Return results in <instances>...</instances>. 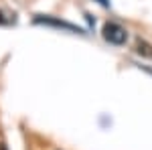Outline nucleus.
Here are the masks:
<instances>
[{"label":"nucleus","instance_id":"1","mask_svg":"<svg viewBox=\"0 0 152 150\" xmlns=\"http://www.w3.org/2000/svg\"><path fill=\"white\" fill-rule=\"evenodd\" d=\"M102 33H104V39L107 43H112V45H124V43L128 41L126 29H124L122 24H118V23H105Z\"/></svg>","mask_w":152,"mask_h":150},{"label":"nucleus","instance_id":"2","mask_svg":"<svg viewBox=\"0 0 152 150\" xmlns=\"http://www.w3.org/2000/svg\"><path fill=\"white\" fill-rule=\"evenodd\" d=\"M37 24H47V26H55V29H63V31H69V33H81L79 26L71 23H65V20H59V18H53V16H37L35 18Z\"/></svg>","mask_w":152,"mask_h":150},{"label":"nucleus","instance_id":"4","mask_svg":"<svg viewBox=\"0 0 152 150\" xmlns=\"http://www.w3.org/2000/svg\"><path fill=\"white\" fill-rule=\"evenodd\" d=\"M97 2H99L102 6H110V2H107V0H97Z\"/></svg>","mask_w":152,"mask_h":150},{"label":"nucleus","instance_id":"3","mask_svg":"<svg viewBox=\"0 0 152 150\" xmlns=\"http://www.w3.org/2000/svg\"><path fill=\"white\" fill-rule=\"evenodd\" d=\"M136 53L142 55V57H146V59H152V45L140 39V41L136 43Z\"/></svg>","mask_w":152,"mask_h":150},{"label":"nucleus","instance_id":"5","mask_svg":"<svg viewBox=\"0 0 152 150\" xmlns=\"http://www.w3.org/2000/svg\"><path fill=\"white\" fill-rule=\"evenodd\" d=\"M0 150H6V146H4V144H0Z\"/></svg>","mask_w":152,"mask_h":150}]
</instances>
